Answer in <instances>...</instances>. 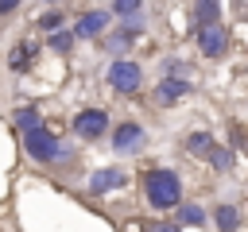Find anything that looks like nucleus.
<instances>
[{
  "mask_svg": "<svg viewBox=\"0 0 248 232\" xmlns=\"http://www.w3.org/2000/svg\"><path fill=\"white\" fill-rule=\"evenodd\" d=\"M143 193L155 209H174L182 201V182L174 170H147L143 174Z\"/></svg>",
  "mask_w": 248,
  "mask_h": 232,
  "instance_id": "1",
  "label": "nucleus"
},
{
  "mask_svg": "<svg viewBox=\"0 0 248 232\" xmlns=\"http://www.w3.org/2000/svg\"><path fill=\"white\" fill-rule=\"evenodd\" d=\"M23 147H27V155L39 159V162H62V159H70V147H66L54 131H46L43 124L31 128V131H23Z\"/></svg>",
  "mask_w": 248,
  "mask_h": 232,
  "instance_id": "2",
  "label": "nucleus"
},
{
  "mask_svg": "<svg viewBox=\"0 0 248 232\" xmlns=\"http://www.w3.org/2000/svg\"><path fill=\"white\" fill-rule=\"evenodd\" d=\"M140 66L136 62H128V58H116L112 66H108V85L116 89V93H136L140 89Z\"/></svg>",
  "mask_w": 248,
  "mask_h": 232,
  "instance_id": "3",
  "label": "nucleus"
},
{
  "mask_svg": "<svg viewBox=\"0 0 248 232\" xmlns=\"http://www.w3.org/2000/svg\"><path fill=\"white\" fill-rule=\"evenodd\" d=\"M105 128H108V116H105L101 108H81V112L74 116V131H78L81 139H97Z\"/></svg>",
  "mask_w": 248,
  "mask_h": 232,
  "instance_id": "4",
  "label": "nucleus"
},
{
  "mask_svg": "<svg viewBox=\"0 0 248 232\" xmlns=\"http://www.w3.org/2000/svg\"><path fill=\"white\" fill-rule=\"evenodd\" d=\"M112 147H116L120 155L140 151V147H143V128H140V124H120V128L112 131Z\"/></svg>",
  "mask_w": 248,
  "mask_h": 232,
  "instance_id": "5",
  "label": "nucleus"
},
{
  "mask_svg": "<svg viewBox=\"0 0 248 232\" xmlns=\"http://www.w3.org/2000/svg\"><path fill=\"white\" fill-rule=\"evenodd\" d=\"M128 178H124V170L120 166H105V170H93V178H89V193H108V189H120Z\"/></svg>",
  "mask_w": 248,
  "mask_h": 232,
  "instance_id": "6",
  "label": "nucleus"
},
{
  "mask_svg": "<svg viewBox=\"0 0 248 232\" xmlns=\"http://www.w3.org/2000/svg\"><path fill=\"white\" fill-rule=\"evenodd\" d=\"M198 43H202V54L217 58V54L225 50V31H221L217 23H205V27H198Z\"/></svg>",
  "mask_w": 248,
  "mask_h": 232,
  "instance_id": "7",
  "label": "nucleus"
},
{
  "mask_svg": "<svg viewBox=\"0 0 248 232\" xmlns=\"http://www.w3.org/2000/svg\"><path fill=\"white\" fill-rule=\"evenodd\" d=\"M108 23V12H85L81 19H78V27H74V35H81V39H93V35H101V27Z\"/></svg>",
  "mask_w": 248,
  "mask_h": 232,
  "instance_id": "8",
  "label": "nucleus"
},
{
  "mask_svg": "<svg viewBox=\"0 0 248 232\" xmlns=\"http://www.w3.org/2000/svg\"><path fill=\"white\" fill-rule=\"evenodd\" d=\"M186 93H190V85H186L182 77H163V81H159V101H163V104H174V101L186 97Z\"/></svg>",
  "mask_w": 248,
  "mask_h": 232,
  "instance_id": "9",
  "label": "nucleus"
},
{
  "mask_svg": "<svg viewBox=\"0 0 248 232\" xmlns=\"http://www.w3.org/2000/svg\"><path fill=\"white\" fill-rule=\"evenodd\" d=\"M35 50H39L35 43H19V46H16L12 54H8V66H12V70H27V66H31V54H35Z\"/></svg>",
  "mask_w": 248,
  "mask_h": 232,
  "instance_id": "10",
  "label": "nucleus"
},
{
  "mask_svg": "<svg viewBox=\"0 0 248 232\" xmlns=\"http://www.w3.org/2000/svg\"><path fill=\"white\" fill-rule=\"evenodd\" d=\"M217 228H221V232H236V228H240V213H236L232 205H221V209H217Z\"/></svg>",
  "mask_w": 248,
  "mask_h": 232,
  "instance_id": "11",
  "label": "nucleus"
},
{
  "mask_svg": "<svg viewBox=\"0 0 248 232\" xmlns=\"http://www.w3.org/2000/svg\"><path fill=\"white\" fill-rule=\"evenodd\" d=\"M194 12H198V23L205 27V23H217V15H221V4H217V0H198V8H194Z\"/></svg>",
  "mask_w": 248,
  "mask_h": 232,
  "instance_id": "12",
  "label": "nucleus"
},
{
  "mask_svg": "<svg viewBox=\"0 0 248 232\" xmlns=\"http://www.w3.org/2000/svg\"><path fill=\"white\" fill-rule=\"evenodd\" d=\"M186 147H190V151H194V155H205V159H209V151H213V147H217V143H213V139H209V135H205V131H194V135H190V139H186Z\"/></svg>",
  "mask_w": 248,
  "mask_h": 232,
  "instance_id": "13",
  "label": "nucleus"
},
{
  "mask_svg": "<svg viewBox=\"0 0 248 232\" xmlns=\"http://www.w3.org/2000/svg\"><path fill=\"white\" fill-rule=\"evenodd\" d=\"M178 220L182 224H205V213H202V205H178Z\"/></svg>",
  "mask_w": 248,
  "mask_h": 232,
  "instance_id": "14",
  "label": "nucleus"
},
{
  "mask_svg": "<svg viewBox=\"0 0 248 232\" xmlns=\"http://www.w3.org/2000/svg\"><path fill=\"white\" fill-rule=\"evenodd\" d=\"M16 124H19L23 131H31V128H39V112H35V108H19V112H16Z\"/></svg>",
  "mask_w": 248,
  "mask_h": 232,
  "instance_id": "15",
  "label": "nucleus"
},
{
  "mask_svg": "<svg viewBox=\"0 0 248 232\" xmlns=\"http://www.w3.org/2000/svg\"><path fill=\"white\" fill-rule=\"evenodd\" d=\"M112 12L124 15V19H132V15L140 12V0H112Z\"/></svg>",
  "mask_w": 248,
  "mask_h": 232,
  "instance_id": "16",
  "label": "nucleus"
},
{
  "mask_svg": "<svg viewBox=\"0 0 248 232\" xmlns=\"http://www.w3.org/2000/svg\"><path fill=\"white\" fill-rule=\"evenodd\" d=\"M209 162L221 166V170H229V166H232V155H229L225 147H213V151H209Z\"/></svg>",
  "mask_w": 248,
  "mask_h": 232,
  "instance_id": "17",
  "label": "nucleus"
},
{
  "mask_svg": "<svg viewBox=\"0 0 248 232\" xmlns=\"http://www.w3.org/2000/svg\"><path fill=\"white\" fill-rule=\"evenodd\" d=\"M70 43H74L70 31H54V35H50V50H70Z\"/></svg>",
  "mask_w": 248,
  "mask_h": 232,
  "instance_id": "18",
  "label": "nucleus"
},
{
  "mask_svg": "<svg viewBox=\"0 0 248 232\" xmlns=\"http://www.w3.org/2000/svg\"><path fill=\"white\" fill-rule=\"evenodd\" d=\"M58 23H62V15H58V12H46V15L39 19V27H46V31H54Z\"/></svg>",
  "mask_w": 248,
  "mask_h": 232,
  "instance_id": "19",
  "label": "nucleus"
},
{
  "mask_svg": "<svg viewBox=\"0 0 248 232\" xmlns=\"http://www.w3.org/2000/svg\"><path fill=\"white\" fill-rule=\"evenodd\" d=\"M128 39H132V35H128V31H120V35H112V39H108V46H112V50H124V46H128Z\"/></svg>",
  "mask_w": 248,
  "mask_h": 232,
  "instance_id": "20",
  "label": "nucleus"
},
{
  "mask_svg": "<svg viewBox=\"0 0 248 232\" xmlns=\"http://www.w3.org/2000/svg\"><path fill=\"white\" fill-rule=\"evenodd\" d=\"M143 232H178V224H163V220H155V224H147Z\"/></svg>",
  "mask_w": 248,
  "mask_h": 232,
  "instance_id": "21",
  "label": "nucleus"
},
{
  "mask_svg": "<svg viewBox=\"0 0 248 232\" xmlns=\"http://www.w3.org/2000/svg\"><path fill=\"white\" fill-rule=\"evenodd\" d=\"M16 4H19V0H0V15H8V12L16 8Z\"/></svg>",
  "mask_w": 248,
  "mask_h": 232,
  "instance_id": "22",
  "label": "nucleus"
}]
</instances>
